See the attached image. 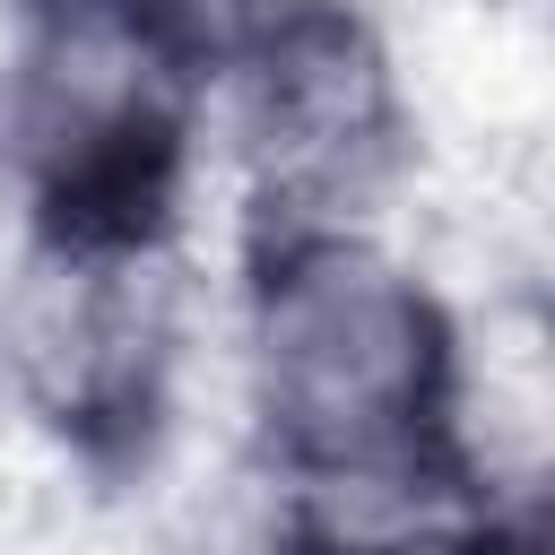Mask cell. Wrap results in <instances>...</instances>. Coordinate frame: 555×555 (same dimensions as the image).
Instances as JSON below:
<instances>
[{"label":"cell","instance_id":"obj_1","mask_svg":"<svg viewBox=\"0 0 555 555\" xmlns=\"http://www.w3.org/2000/svg\"><path fill=\"white\" fill-rule=\"evenodd\" d=\"M425 390V321L408 295L373 286V269L321 260L278 286L269 312V399L304 442L373 451L399 408Z\"/></svg>","mask_w":555,"mask_h":555}]
</instances>
